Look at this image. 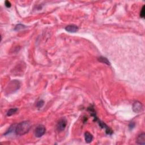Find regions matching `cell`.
Listing matches in <instances>:
<instances>
[{"label":"cell","mask_w":145,"mask_h":145,"mask_svg":"<svg viewBox=\"0 0 145 145\" xmlns=\"http://www.w3.org/2000/svg\"><path fill=\"white\" fill-rule=\"evenodd\" d=\"M137 143L139 145L145 144V133H142L139 135L137 139Z\"/></svg>","instance_id":"6"},{"label":"cell","mask_w":145,"mask_h":145,"mask_svg":"<svg viewBox=\"0 0 145 145\" xmlns=\"http://www.w3.org/2000/svg\"><path fill=\"white\" fill-rule=\"evenodd\" d=\"M46 131L45 127L43 125H39L35 130V135L36 137L40 138L44 135Z\"/></svg>","instance_id":"2"},{"label":"cell","mask_w":145,"mask_h":145,"mask_svg":"<svg viewBox=\"0 0 145 145\" xmlns=\"http://www.w3.org/2000/svg\"><path fill=\"white\" fill-rule=\"evenodd\" d=\"M24 27H25V26H24V25H22V24H18V25H17L15 26V30H16V31H19V30H22V29L24 28Z\"/></svg>","instance_id":"11"},{"label":"cell","mask_w":145,"mask_h":145,"mask_svg":"<svg viewBox=\"0 0 145 145\" xmlns=\"http://www.w3.org/2000/svg\"><path fill=\"white\" fill-rule=\"evenodd\" d=\"M143 105L140 101H136L133 104V110L134 112L140 113L142 111Z\"/></svg>","instance_id":"4"},{"label":"cell","mask_w":145,"mask_h":145,"mask_svg":"<svg viewBox=\"0 0 145 145\" xmlns=\"http://www.w3.org/2000/svg\"><path fill=\"white\" fill-rule=\"evenodd\" d=\"M5 5L6 6V7H7L8 8H9L11 7V3L10 2H9V1H6L5 2Z\"/></svg>","instance_id":"13"},{"label":"cell","mask_w":145,"mask_h":145,"mask_svg":"<svg viewBox=\"0 0 145 145\" xmlns=\"http://www.w3.org/2000/svg\"><path fill=\"white\" fill-rule=\"evenodd\" d=\"M145 5L143 6L142 8L141 11H140V17H142V18H145Z\"/></svg>","instance_id":"12"},{"label":"cell","mask_w":145,"mask_h":145,"mask_svg":"<svg viewBox=\"0 0 145 145\" xmlns=\"http://www.w3.org/2000/svg\"><path fill=\"white\" fill-rule=\"evenodd\" d=\"M67 120L65 117L61 118L59 122H58L57 125V129L58 131H62L63 130H64L65 128H66V125H67Z\"/></svg>","instance_id":"3"},{"label":"cell","mask_w":145,"mask_h":145,"mask_svg":"<svg viewBox=\"0 0 145 145\" xmlns=\"http://www.w3.org/2000/svg\"><path fill=\"white\" fill-rule=\"evenodd\" d=\"M134 127H135V123L133 122H130L129 125V127L130 129H133Z\"/></svg>","instance_id":"14"},{"label":"cell","mask_w":145,"mask_h":145,"mask_svg":"<svg viewBox=\"0 0 145 145\" xmlns=\"http://www.w3.org/2000/svg\"><path fill=\"white\" fill-rule=\"evenodd\" d=\"M18 108H11L10 109H9L7 112V116H11L13 115L14 114H15L17 111H18Z\"/></svg>","instance_id":"9"},{"label":"cell","mask_w":145,"mask_h":145,"mask_svg":"<svg viewBox=\"0 0 145 145\" xmlns=\"http://www.w3.org/2000/svg\"><path fill=\"white\" fill-rule=\"evenodd\" d=\"M31 127V123L28 121L20 122L15 128V132L17 136H23L27 134Z\"/></svg>","instance_id":"1"},{"label":"cell","mask_w":145,"mask_h":145,"mask_svg":"<svg viewBox=\"0 0 145 145\" xmlns=\"http://www.w3.org/2000/svg\"><path fill=\"white\" fill-rule=\"evenodd\" d=\"M65 30L69 32H76L78 31V27L74 24H70L65 27Z\"/></svg>","instance_id":"5"},{"label":"cell","mask_w":145,"mask_h":145,"mask_svg":"<svg viewBox=\"0 0 145 145\" xmlns=\"http://www.w3.org/2000/svg\"><path fill=\"white\" fill-rule=\"evenodd\" d=\"M98 60L100 62H102V63H105V64L108 65H110V62L107 59V58L101 56V57L98 58Z\"/></svg>","instance_id":"8"},{"label":"cell","mask_w":145,"mask_h":145,"mask_svg":"<svg viewBox=\"0 0 145 145\" xmlns=\"http://www.w3.org/2000/svg\"><path fill=\"white\" fill-rule=\"evenodd\" d=\"M85 139L86 142L90 143L92 142V140H93V136H92L90 133L86 131V132L85 133Z\"/></svg>","instance_id":"7"},{"label":"cell","mask_w":145,"mask_h":145,"mask_svg":"<svg viewBox=\"0 0 145 145\" xmlns=\"http://www.w3.org/2000/svg\"><path fill=\"white\" fill-rule=\"evenodd\" d=\"M44 101H43V100H40L37 103V104H36V107L38 108H41V107L44 105Z\"/></svg>","instance_id":"10"}]
</instances>
